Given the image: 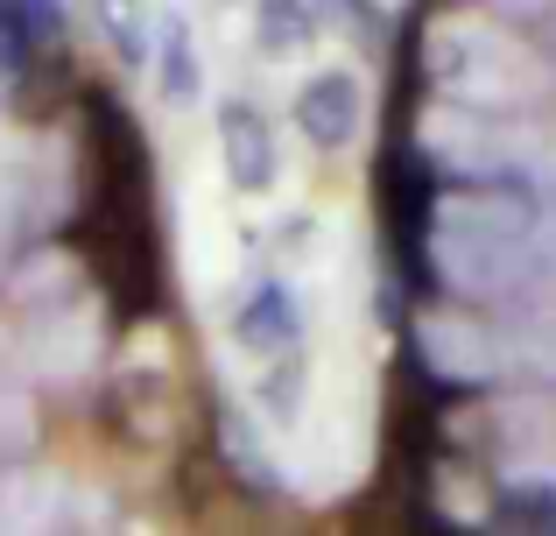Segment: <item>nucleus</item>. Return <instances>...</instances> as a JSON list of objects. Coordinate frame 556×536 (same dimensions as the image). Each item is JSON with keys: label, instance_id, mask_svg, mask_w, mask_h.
Listing matches in <instances>:
<instances>
[{"label": "nucleus", "instance_id": "obj_4", "mask_svg": "<svg viewBox=\"0 0 556 536\" xmlns=\"http://www.w3.org/2000/svg\"><path fill=\"white\" fill-rule=\"evenodd\" d=\"M359 121H367V99H359V78L353 71H317V78H303L296 92V127L311 149H345V141L359 135Z\"/></svg>", "mask_w": 556, "mask_h": 536}, {"label": "nucleus", "instance_id": "obj_2", "mask_svg": "<svg viewBox=\"0 0 556 536\" xmlns=\"http://www.w3.org/2000/svg\"><path fill=\"white\" fill-rule=\"evenodd\" d=\"M408 332H416V360L444 388H507L529 374L515 339L501 325H486L479 311H465V303H430V311H416Z\"/></svg>", "mask_w": 556, "mask_h": 536}, {"label": "nucleus", "instance_id": "obj_10", "mask_svg": "<svg viewBox=\"0 0 556 536\" xmlns=\"http://www.w3.org/2000/svg\"><path fill=\"white\" fill-rule=\"evenodd\" d=\"M22 57H28V36H22V22L8 14V0H0V78H14Z\"/></svg>", "mask_w": 556, "mask_h": 536}, {"label": "nucleus", "instance_id": "obj_6", "mask_svg": "<svg viewBox=\"0 0 556 536\" xmlns=\"http://www.w3.org/2000/svg\"><path fill=\"white\" fill-rule=\"evenodd\" d=\"M155 71H163V99L169 107H190V99H204V78H198V50H190V28L169 14L163 22V42H155Z\"/></svg>", "mask_w": 556, "mask_h": 536}, {"label": "nucleus", "instance_id": "obj_1", "mask_svg": "<svg viewBox=\"0 0 556 536\" xmlns=\"http://www.w3.org/2000/svg\"><path fill=\"white\" fill-rule=\"evenodd\" d=\"M535 205L529 198H444L430 220V262L437 283L465 303H507L543 275V254H535Z\"/></svg>", "mask_w": 556, "mask_h": 536}, {"label": "nucleus", "instance_id": "obj_8", "mask_svg": "<svg viewBox=\"0 0 556 536\" xmlns=\"http://www.w3.org/2000/svg\"><path fill=\"white\" fill-rule=\"evenodd\" d=\"M261 402H268L282 424L303 410V360H296V353H289V360H268V367H261Z\"/></svg>", "mask_w": 556, "mask_h": 536}, {"label": "nucleus", "instance_id": "obj_7", "mask_svg": "<svg viewBox=\"0 0 556 536\" xmlns=\"http://www.w3.org/2000/svg\"><path fill=\"white\" fill-rule=\"evenodd\" d=\"M311 42V8L303 0H261V50H303Z\"/></svg>", "mask_w": 556, "mask_h": 536}, {"label": "nucleus", "instance_id": "obj_3", "mask_svg": "<svg viewBox=\"0 0 556 536\" xmlns=\"http://www.w3.org/2000/svg\"><path fill=\"white\" fill-rule=\"evenodd\" d=\"M218 155H226V184L247 198L275 191V177H282V155H275V127L261 107H247V99H226L218 107Z\"/></svg>", "mask_w": 556, "mask_h": 536}, {"label": "nucleus", "instance_id": "obj_9", "mask_svg": "<svg viewBox=\"0 0 556 536\" xmlns=\"http://www.w3.org/2000/svg\"><path fill=\"white\" fill-rule=\"evenodd\" d=\"M8 14L22 22L28 42H64V8L56 0H8Z\"/></svg>", "mask_w": 556, "mask_h": 536}, {"label": "nucleus", "instance_id": "obj_5", "mask_svg": "<svg viewBox=\"0 0 556 536\" xmlns=\"http://www.w3.org/2000/svg\"><path fill=\"white\" fill-rule=\"evenodd\" d=\"M296 339H303V311H296V297H289V283H254L247 289L240 311H232V346L268 367V360L296 353Z\"/></svg>", "mask_w": 556, "mask_h": 536}]
</instances>
